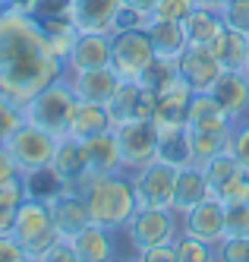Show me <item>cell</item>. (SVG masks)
Segmentation results:
<instances>
[{
  "label": "cell",
  "instance_id": "obj_1",
  "mask_svg": "<svg viewBox=\"0 0 249 262\" xmlns=\"http://www.w3.org/2000/svg\"><path fill=\"white\" fill-rule=\"evenodd\" d=\"M63 73V60L51 51L44 32L22 7L13 4L0 10V95L26 104Z\"/></svg>",
  "mask_w": 249,
  "mask_h": 262
},
{
  "label": "cell",
  "instance_id": "obj_2",
  "mask_svg": "<svg viewBox=\"0 0 249 262\" xmlns=\"http://www.w3.org/2000/svg\"><path fill=\"white\" fill-rule=\"evenodd\" d=\"M82 196H85L92 221L107 228V231H114V234H120L129 224V218L136 215V209H139L136 190H132V177L126 171L92 174L82 183Z\"/></svg>",
  "mask_w": 249,
  "mask_h": 262
},
{
  "label": "cell",
  "instance_id": "obj_3",
  "mask_svg": "<svg viewBox=\"0 0 249 262\" xmlns=\"http://www.w3.org/2000/svg\"><path fill=\"white\" fill-rule=\"evenodd\" d=\"M76 104H79V95H76L70 76L63 73V76H57L51 85H44L38 95H32L22 104V120L48 129V133H54L57 139H63Z\"/></svg>",
  "mask_w": 249,
  "mask_h": 262
},
{
  "label": "cell",
  "instance_id": "obj_4",
  "mask_svg": "<svg viewBox=\"0 0 249 262\" xmlns=\"http://www.w3.org/2000/svg\"><path fill=\"white\" fill-rule=\"evenodd\" d=\"M13 237L19 240V247L26 250L29 262H41L44 250L60 237L54 228V215H51V202L26 196L16 209V224H13Z\"/></svg>",
  "mask_w": 249,
  "mask_h": 262
},
{
  "label": "cell",
  "instance_id": "obj_5",
  "mask_svg": "<svg viewBox=\"0 0 249 262\" xmlns=\"http://www.w3.org/2000/svg\"><path fill=\"white\" fill-rule=\"evenodd\" d=\"M57 139L54 133H48V129L41 126H35L29 120H22L7 139V148H10V155L16 158L19 164V171H22V177L35 174V171H44V167H51L54 161V152H57Z\"/></svg>",
  "mask_w": 249,
  "mask_h": 262
},
{
  "label": "cell",
  "instance_id": "obj_6",
  "mask_svg": "<svg viewBox=\"0 0 249 262\" xmlns=\"http://www.w3.org/2000/svg\"><path fill=\"white\" fill-rule=\"evenodd\" d=\"M155 60L148 29H117L110 35V67L120 73V79L139 82V76Z\"/></svg>",
  "mask_w": 249,
  "mask_h": 262
},
{
  "label": "cell",
  "instance_id": "obj_7",
  "mask_svg": "<svg viewBox=\"0 0 249 262\" xmlns=\"http://www.w3.org/2000/svg\"><path fill=\"white\" fill-rule=\"evenodd\" d=\"M123 234L129 237L132 253H142L158 243H174L180 234V215L174 209H136Z\"/></svg>",
  "mask_w": 249,
  "mask_h": 262
},
{
  "label": "cell",
  "instance_id": "obj_8",
  "mask_svg": "<svg viewBox=\"0 0 249 262\" xmlns=\"http://www.w3.org/2000/svg\"><path fill=\"white\" fill-rule=\"evenodd\" d=\"M114 136L120 145L123 171L132 174L158 158V123L155 120H126L114 126Z\"/></svg>",
  "mask_w": 249,
  "mask_h": 262
},
{
  "label": "cell",
  "instance_id": "obj_9",
  "mask_svg": "<svg viewBox=\"0 0 249 262\" xmlns=\"http://www.w3.org/2000/svg\"><path fill=\"white\" fill-rule=\"evenodd\" d=\"M129 177H132V190H136L139 209H170L174 180H177V167L174 164L155 158L145 167H139V171H132Z\"/></svg>",
  "mask_w": 249,
  "mask_h": 262
},
{
  "label": "cell",
  "instance_id": "obj_10",
  "mask_svg": "<svg viewBox=\"0 0 249 262\" xmlns=\"http://www.w3.org/2000/svg\"><path fill=\"white\" fill-rule=\"evenodd\" d=\"M224 215H227V205L218 199V196H208L202 202H196L193 209H186L180 215V234H189V237H199L205 243H218L224 240Z\"/></svg>",
  "mask_w": 249,
  "mask_h": 262
},
{
  "label": "cell",
  "instance_id": "obj_11",
  "mask_svg": "<svg viewBox=\"0 0 249 262\" xmlns=\"http://www.w3.org/2000/svg\"><path fill=\"white\" fill-rule=\"evenodd\" d=\"M120 0H70V19L79 35H114Z\"/></svg>",
  "mask_w": 249,
  "mask_h": 262
},
{
  "label": "cell",
  "instance_id": "obj_12",
  "mask_svg": "<svg viewBox=\"0 0 249 262\" xmlns=\"http://www.w3.org/2000/svg\"><path fill=\"white\" fill-rule=\"evenodd\" d=\"M51 202V215H54V228L63 240H73L79 234L85 224H92V215H88V205H85V196L82 190H76V186H66L60 190Z\"/></svg>",
  "mask_w": 249,
  "mask_h": 262
},
{
  "label": "cell",
  "instance_id": "obj_13",
  "mask_svg": "<svg viewBox=\"0 0 249 262\" xmlns=\"http://www.w3.org/2000/svg\"><path fill=\"white\" fill-rule=\"evenodd\" d=\"M177 70L193 92H212L218 76L224 73L221 63L215 60V54L208 51V45H189L183 51V57L177 60Z\"/></svg>",
  "mask_w": 249,
  "mask_h": 262
},
{
  "label": "cell",
  "instance_id": "obj_14",
  "mask_svg": "<svg viewBox=\"0 0 249 262\" xmlns=\"http://www.w3.org/2000/svg\"><path fill=\"white\" fill-rule=\"evenodd\" d=\"M107 111L114 117V126L126 123V120H151V114H155V95H151L142 82L123 79L120 89L114 92Z\"/></svg>",
  "mask_w": 249,
  "mask_h": 262
},
{
  "label": "cell",
  "instance_id": "obj_15",
  "mask_svg": "<svg viewBox=\"0 0 249 262\" xmlns=\"http://www.w3.org/2000/svg\"><path fill=\"white\" fill-rule=\"evenodd\" d=\"M51 171L60 177L63 186H76V190H82V183L92 177V164H88V148H85V142L63 136L60 142H57Z\"/></svg>",
  "mask_w": 249,
  "mask_h": 262
},
{
  "label": "cell",
  "instance_id": "obj_16",
  "mask_svg": "<svg viewBox=\"0 0 249 262\" xmlns=\"http://www.w3.org/2000/svg\"><path fill=\"white\" fill-rule=\"evenodd\" d=\"M70 76V73H66ZM79 101H92V104H110L114 92L120 89V73L114 67H98V70H85V73H73L70 76Z\"/></svg>",
  "mask_w": 249,
  "mask_h": 262
},
{
  "label": "cell",
  "instance_id": "obj_17",
  "mask_svg": "<svg viewBox=\"0 0 249 262\" xmlns=\"http://www.w3.org/2000/svg\"><path fill=\"white\" fill-rule=\"evenodd\" d=\"M212 95L221 101V107L234 123L249 117V76L243 70H224L212 89Z\"/></svg>",
  "mask_w": 249,
  "mask_h": 262
},
{
  "label": "cell",
  "instance_id": "obj_18",
  "mask_svg": "<svg viewBox=\"0 0 249 262\" xmlns=\"http://www.w3.org/2000/svg\"><path fill=\"white\" fill-rule=\"evenodd\" d=\"M66 73H85V70H98L110 67V35H79L66 57Z\"/></svg>",
  "mask_w": 249,
  "mask_h": 262
},
{
  "label": "cell",
  "instance_id": "obj_19",
  "mask_svg": "<svg viewBox=\"0 0 249 262\" xmlns=\"http://www.w3.org/2000/svg\"><path fill=\"white\" fill-rule=\"evenodd\" d=\"M212 196V186H208V177L199 164H183L177 167V180H174V199H170V209L177 215H183L186 209H193L196 202Z\"/></svg>",
  "mask_w": 249,
  "mask_h": 262
},
{
  "label": "cell",
  "instance_id": "obj_20",
  "mask_svg": "<svg viewBox=\"0 0 249 262\" xmlns=\"http://www.w3.org/2000/svg\"><path fill=\"white\" fill-rule=\"evenodd\" d=\"M114 129V117L107 104H92V101H79L70 117V126H66V136L70 139H79V142H88L95 136Z\"/></svg>",
  "mask_w": 249,
  "mask_h": 262
},
{
  "label": "cell",
  "instance_id": "obj_21",
  "mask_svg": "<svg viewBox=\"0 0 249 262\" xmlns=\"http://www.w3.org/2000/svg\"><path fill=\"white\" fill-rule=\"evenodd\" d=\"M73 250L79 256V262H110L117 259V243H114V231L101 228V224H85V228L76 234L73 240Z\"/></svg>",
  "mask_w": 249,
  "mask_h": 262
},
{
  "label": "cell",
  "instance_id": "obj_22",
  "mask_svg": "<svg viewBox=\"0 0 249 262\" xmlns=\"http://www.w3.org/2000/svg\"><path fill=\"white\" fill-rule=\"evenodd\" d=\"M186 126L189 129H234V120L212 92H193L186 107Z\"/></svg>",
  "mask_w": 249,
  "mask_h": 262
},
{
  "label": "cell",
  "instance_id": "obj_23",
  "mask_svg": "<svg viewBox=\"0 0 249 262\" xmlns=\"http://www.w3.org/2000/svg\"><path fill=\"white\" fill-rule=\"evenodd\" d=\"M145 29H148L151 48H155V57H161V60H180L183 51L189 48L186 32H183V23H161V19H151Z\"/></svg>",
  "mask_w": 249,
  "mask_h": 262
},
{
  "label": "cell",
  "instance_id": "obj_24",
  "mask_svg": "<svg viewBox=\"0 0 249 262\" xmlns=\"http://www.w3.org/2000/svg\"><path fill=\"white\" fill-rule=\"evenodd\" d=\"M189 98H193V89H189L183 82V76H180L167 92L155 95V114H151V120H155L158 126H164V123H186Z\"/></svg>",
  "mask_w": 249,
  "mask_h": 262
},
{
  "label": "cell",
  "instance_id": "obj_25",
  "mask_svg": "<svg viewBox=\"0 0 249 262\" xmlns=\"http://www.w3.org/2000/svg\"><path fill=\"white\" fill-rule=\"evenodd\" d=\"M158 158L167 161V164H174V167L193 164L186 123H164V126H158Z\"/></svg>",
  "mask_w": 249,
  "mask_h": 262
},
{
  "label": "cell",
  "instance_id": "obj_26",
  "mask_svg": "<svg viewBox=\"0 0 249 262\" xmlns=\"http://www.w3.org/2000/svg\"><path fill=\"white\" fill-rule=\"evenodd\" d=\"M85 148H88L92 174H117V171H123V158H120V145H117L114 129H107V133L88 139Z\"/></svg>",
  "mask_w": 249,
  "mask_h": 262
},
{
  "label": "cell",
  "instance_id": "obj_27",
  "mask_svg": "<svg viewBox=\"0 0 249 262\" xmlns=\"http://www.w3.org/2000/svg\"><path fill=\"white\" fill-rule=\"evenodd\" d=\"M208 51L215 54V60L221 63V70H243L246 57H249V38L231 32V29H224L218 38L208 45Z\"/></svg>",
  "mask_w": 249,
  "mask_h": 262
},
{
  "label": "cell",
  "instance_id": "obj_28",
  "mask_svg": "<svg viewBox=\"0 0 249 262\" xmlns=\"http://www.w3.org/2000/svg\"><path fill=\"white\" fill-rule=\"evenodd\" d=\"M183 32H186V41L189 45H212L218 35L224 32V19H221L218 10H202V7H196L183 19Z\"/></svg>",
  "mask_w": 249,
  "mask_h": 262
},
{
  "label": "cell",
  "instance_id": "obj_29",
  "mask_svg": "<svg viewBox=\"0 0 249 262\" xmlns=\"http://www.w3.org/2000/svg\"><path fill=\"white\" fill-rule=\"evenodd\" d=\"M227 145H231V129H189V152H193V164L199 167L227 152Z\"/></svg>",
  "mask_w": 249,
  "mask_h": 262
},
{
  "label": "cell",
  "instance_id": "obj_30",
  "mask_svg": "<svg viewBox=\"0 0 249 262\" xmlns=\"http://www.w3.org/2000/svg\"><path fill=\"white\" fill-rule=\"evenodd\" d=\"M180 79V70H177V60H161L155 57L148 63V70L139 76V82L151 92V95H161V92H167L170 85H174Z\"/></svg>",
  "mask_w": 249,
  "mask_h": 262
},
{
  "label": "cell",
  "instance_id": "obj_31",
  "mask_svg": "<svg viewBox=\"0 0 249 262\" xmlns=\"http://www.w3.org/2000/svg\"><path fill=\"white\" fill-rule=\"evenodd\" d=\"M174 250H177V262H215L212 243H205L199 237H189V234H177Z\"/></svg>",
  "mask_w": 249,
  "mask_h": 262
},
{
  "label": "cell",
  "instance_id": "obj_32",
  "mask_svg": "<svg viewBox=\"0 0 249 262\" xmlns=\"http://www.w3.org/2000/svg\"><path fill=\"white\" fill-rule=\"evenodd\" d=\"M221 19H224V29L249 38V0H227L221 7Z\"/></svg>",
  "mask_w": 249,
  "mask_h": 262
},
{
  "label": "cell",
  "instance_id": "obj_33",
  "mask_svg": "<svg viewBox=\"0 0 249 262\" xmlns=\"http://www.w3.org/2000/svg\"><path fill=\"white\" fill-rule=\"evenodd\" d=\"M193 10H196V0H155V7H151V19L183 23Z\"/></svg>",
  "mask_w": 249,
  "mask_h": 262
},
{
  "label": "cell",
  "instance_id": "obj_34",
  "mask_svg": "<svg viewBox=\"0 0 249 262\" xmlns=\"http://www.w3.org/2000/svg\"><path fill=\"white\" fill-rule=\"evenodd\" d=\"M224 205H240V202H249V171L243 167V171L237 177H231L221 190L215 193Z\"/></svg>",
  "mask_w": 249,
  "mask_h": 262
},
{
  "label": "cell",
  "instance_id": "obj_35",
  "mask_svg": "<svg viewBox=\"0 0 249 262\" xmlns=\"http://www.w3.org/2000/svg\"><path fill=\"white\" fill-rule=\"evenodd\" d=\"M218 262H249V237H224L215 247Z\"/></svg>",
  "mask_w": 249,
  "mask_h": 262
},
{
  "label": "cell",
  "instance_id": "obj_36",
  "mask_svg": "<svg viewBox=\"0 0 249 262\" xmlns=\"http://www.w3.org/2000/svg\"><path fill=\"white\" fill-rule=\"evenodd\" d=\"M224 237H249V202L227 205L224 215Z\"/></svg>",
  "mask_w": 249,
  "mask_h": 262
},
{
  "label": "cell",
  "instance_id": "obj_37",
  "mask_svg": "<svg viewBox=\"0 0 249 262\" xmlns=\"http://www.w3.org/2000/svg\"><path fill=\"white\" fill-rule=\"evenodd\" d=\"M227 152H231V155L246 167V171H249V117L234 123V129H231V145H227Z\"/></svg>",
  "mask_w": 249,
  "mask_h": 262
},
{
  "label": "cell",
  "instance_id": "obj_38",
  "mask_svg": "<svg viewBox=\"0 0 249 262\" xmlns=\"http://www.w3.org/2000/svg\"><path fill=\"white\" fill-rule=\"evenodd\" d=\"M19 123H22V104H16L7 95H0V133H7V139H10V133Z\"/></svg>",
  "mask_w": 249,
  "mask_h": 262
},
{
  "label": "cell",
  "instance_id": "obj_39",
  "mask_svg": "<svg viewBox=\"0 0 249 262\" xmlns=\"http://www.w3.org/2000/svg\"><path fill=\"white\" fill-rule=\"evenodd\" d=\"M41 262H79V256H76V250H73V243H70V240L57 237L51 247L44 250Z\"/></svg>",
  "mask_w": 249,
  "mask_h": 262
},
{
  "label": "cell",
  "instance_id": "obj_40",
  "mask_svg": "<svg viewBox=\"0 0 249 262\" xmlns=\"http://www.w3.org/2000/svg\"><path fill=\"white\" fill-rule=\"evenodd\" d=\"M0 262H29L26 250L19 247V240L13 234H0Z\"/></svg>",
  "mask_w": 249,
  "mask_h": 262
},
{
  "label": "cell",
  "instance_id": "obj_41",
  "mask_svg": "<svg viewBox=\"0 0 249 262\" xmlns=\"http://www.w3.org/2000/svg\"><path fill=\"white\" fill-rule=\"evenodd\" d=\"M136 259H142V262H177V250H174V243H158V247H148V250L136 253Z\"/></svg>",
  "mask_w": 249,
  "mask_h": 262
},
{
  "label": "cell",
  "instance_id": "obj_42",
  "mask_svg": "<svg viewBox=\"0 0 249 262\" xmlns=\"http://www.w3.org/2000/svg\"><path fill=\"white\" fill-rule=\"evenodd\" d=\"M19 177H22V171H19L16 158L10 155V148H7V145H0V183H7V180H19Z\"/></svg>",
  "mask_w": 249,
  "mask_h": 262
},
{
  "label": "cell",
  "instance_id": "obj_43",
  "mask_svg": "<svg viewBox=\"0 0 249 262\" xmlns=\"http://www.w3.org/2000/svg\"><path fill=\"white\" fill-rule=\"evenodd\" d=\"M13 224H16V209L0 202V234H13Z\"/></svg>",
  "mask_w": 249,
  "mask_h": 262
},
{
  "label": "cell",
  "instance_id": "obj_44",
  "mask_svg": "<svg viewBox=\"0 0 249 262\" xmlns=\"http://www.w3.org/2000/svg\"><path fill=\"white\" fill-rule=\"evenodd\" d=\"M123 10H132V13H142V16H151V7L155 0H120Z\"/></svg>",
  "mask_w": 249,
  "mask_h": 262
},
{
  "label": "cell",
  "instance_id": "obj_45",
  "mask_svg": "<svg viewBox=\"0 0 249 262\" xmlns=\"http://www.w3.org/2000/svg\"><path fill=\"white\" fill-rule=\"evenodd\" d=\"M224 4H227V0H196V7H202V10H218V13H221Z\"/></svg>",
  "mask_w": 249,
  "mask_h": 262
},
{
  "label": "cell",
  "instance_id": "obj_46",
  "mask_svg": "<svg viewBox=\"0 0 249 262\" xmlns=\"http://www.w3.org/2000/svg\"><path fill=\"white\" fill-rule=\"evenodd\" d=\"M7 7H13V0H0V10H7Z\"/></svg>",
  "mask_w": 249,
  "mask_h": 262
},
{
  "label": "cell",
  "instance_id": "obj_47",
  "mask_svg": "<svg viewBox=\"0 0 249 262\" xmlns=\"http://www.w3.org/2000/svg\"><path fill=\"white\" fill-rule=\"evenodd\" d=\"M13 4H16V7H26V4H32V0H13Z\"/></svg>",
  "mask_w": 249,
  "mask_h": 262
},
{
  "label": "cell",
  "instance_id": "obj_48",
  "mask_svg": "<svg viewBox=\"0 0 249 262\" xmlns=\"http://www.w3.org/2000/svg\"><path fill=\"white\" fill-rule=\"evenodd\" d=\"M0 145H7V133H0Z\"/></svg>",
  "mask_w": 249,
  "mask_h": 262
},
{
  "label": "cell",
  "instance_id": "obj_49",
  "mask_svg": "<svg viewBox=\"0 0 249 262\" xmlns=\"http://www.w3.org/2000/svg\"><path fill=\"white\" fill-rule=\"evenodd\" d=\"M243 73H246V76H249V57H246V67H243Z\"/></svg>",
  "mask_w": 249,
  "mask_h": 262
}]
</instances>
